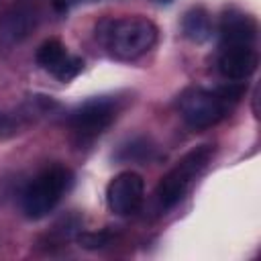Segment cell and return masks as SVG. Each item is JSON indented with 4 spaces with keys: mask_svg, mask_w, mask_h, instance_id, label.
Segmentation results:
<instances>
[{
    "mask_svg": "<svg viewBox=\"0 0 261 261\" xmlns=\"http://www.w3.org/2000/svg\"><path fill=\"white\" fill-rule=\"evenodd\" d=\"M159 37L157 24L141 14L120 16L108 22L106 31L102 33L104 45L108 53L118 61H135L149 53Z\"/></svg>",
    "mask_w": 261,
    "mask_h": 261,
    "instance_id": "obj_1",
    "label": "cell"
},
{
    "mask_svg": "<svg viewBox=\"0 0 261 261\" xmlns=\"http://www.w3.org/2000/svg\"><path fill=\"white\" fill-rule=\"evenodd\" d=\"M73 184V175L63 165H49L39 171L22 190L20 208L31 220L45 218L67 194Z\"/></svg>",
    "mask_w": 261,
    "mask_h": 261,
    "instance_id": "obj_2",
    "label": "cell"
},
{
    "mask_svg": "<svg viewBox=\"0 0 261 261\" xmlns=\"http://www.w3.org/2000/svg\"><path fill=\"white\" fill-rule=\"evenodd\" d=\"M214 155V147L212 145H198L194 149H190L157 184L155 190V198L161 210H169L175 204L181 202V198L186 196V192L192 188L194 179L206 169V165L210 163Z\"/></svg>",
    "mask_w": 261,
    "mask_h": 261,
    "instance_id": "obj_3",
    "label": "cell"
},
{
    "mask_svg": "<svg viewBox=\"0 0 261 261\" xmlns=\"http://www.w3.org/2000/svg\"><path fill=\"white\" fill-rule=\"evenodd\" d=\"M230 106L222 100L216 90L206 88H188L177 98V110L184 122L190 128L202 130L218 124Z\"/></svg>",
    "mask_w": 261,
    "mask_h": 261,
    "instance_id": "obj_4",
    "label": "cell"
},
{
    "mask_svg": "<svg viewBox=\"0 0 261 261\" xmlns=\"http://www.w3.org/2000/svg\"><path fill=\"white\" fill-rule=\"evenodd\" d=\"M122 102L118 96H96L69 112V126L80 141H92L102 135L118 116Z\"/></svg>",
    "mask_w": 261,
    "mask_h": 261,
    "instance_id": "obj_5",
    "label": "cell"
},
{
    "mask_svg": "<svg viewBox=\"0 0 261 261\" xmlns=\"http://www.w3.org/2000/svg\"><path fill=\"white\" fill-rule=\"evenodd\" d=\"M145 200V181L137 171H120L106 186V204L116 216L135 214Z\"/></svg>",
    "mask_w": 261,
    "mask_h": 261,
    "instance_id": "obj_6",
    "label": "cell"
},
{
    "mask_svg": "<svg viewBox=\"0 0 261 261\" xmlns=\"http://www.w3.org/2000/svg\"><path fill=\"white\" fill-rule=\"evenodd\" d=\"M35 59L47 73H51L53 77H57L63 84L71 82L84 67V61L77 55H71L59 39L43 41L37 49Z\"/></svg>",
    "mask_w": 261,
    "mask_h": 261,
    "instance_id": "obj_7",
    "label": "cell"
},
{
    "mask_svg": "<svg viewBox=\"0 0 261 261\" xmlns=\"http://www.w3.org/2000/svg\"><path fill=\"white\" fill-rule=\"evenodd\" d=\"M259 55L255 45H220L218 71L228 82H245L255 73Z\"/></svg>",
    "mask_w": 261,
    "mask_h": 261,
    "instance_id": "obj_8",
    "label": "cell"
},
{
    "mask_svg": "<svg viewBox=\"0 0 261 261\" xmlns=\"http://www.w3.org/2000/svg\"><path fill=\"white\" fill-rule=\"evenodd\" d=\"M37 27V12L27 4H16L0 18V43L12 47L22 43Z\"/></svg>",
    "mask_w": 261,
    "mask_h": 261,
    "instance_id": "obj_9",
    "label": "cell"
},
{
    "mask_svg": "<svg viewBox=\"0 0 261 261\" xmlns=\"http://www.w3.org/2000/svg\"><path fill=\"white\" fill-rule=\"evenodd\" d=\"M257 22L251 14L230 8L220 18V45H255Z\"/></svg>",
    "mask_w": 261,
    "mask_h": 261,
    "instance_id": "obj_10",
    "label": "cell"
},
{
    "mask_svg": "<svg viewBox=\"0 0 261 261\" xmlns=\"http://www.w3.org/2000/svg\"><path fill=\"white\" fill-rule=\"evenodd\" d=\"M181 31L192 43H204L212 35V20L204 6L190 8L181 18Z\"/></svg>",
    "mask_w": 261,
    "mask_h": 261,
    "instance_id": "obj_11",
    "label": "cell"
},
{
    "mask_svg": "<svg viewBox=\"0 0 261 261\" xmlns=\"http://www.w3.org/2000/svg\"><path fill=\"white\" fill-rule=\"evenodd\" d=\"M155 147L147 139H135L126 147H122V159L124 161H149L153 157Z\"/></svg>",
    "mask_w": 261,
    "mask_h": 261,
    "instance_id": "obj_12",
    "label": "cell"
},
{
    "mask_svg": "<svg viewBox=\"0 0 261 261\" xmlns=\"http://www.w3.org/2000/svg\"><path fill=\"white\" fill-rule=\"evenodd\" d=\"M20 124H22V118L18 112H14V114L0 112V139H8V137L16 135Z\"/></svg>",
    "mask_w": 261,
    "mask_h": 261,
    "instance_id": "obj_13",
    "label": "cell"
},
{
    "mask_svg": "<svg viewBox=\"0 0 261 261\" xmlns=\"http://www.w3.org/2000/svg\"><path fill=\"white\" fill-rule=\"evenodd\" d=\"M80 241L88 249H100V247H106L110 239H108L106 232H90V234H84Z\"/></svg>",
    "mask_w": 261,
    "mask_h": 261,
    "instance_id": "obj_14",
    "label": "cell"
},
{
    "mask_svg": "<svg viewBox=\"0 0 261 261\" xmlns=\"http://www.w3.org/2000/svg\"><path fill=\"white\" fill-rule=\"evenodd\" d=\"M157 2H171V0H157Z\"/></svg>",
    "mask_w": 261,
    "mask_h": 261,
    "instance_id": "obj_15",
    "label": "cell"
}]
</instances>
